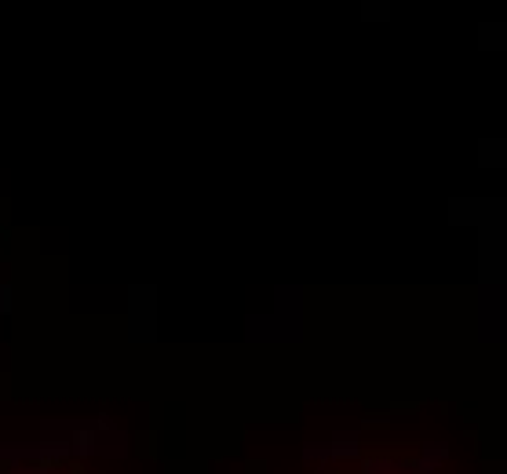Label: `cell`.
<instances>
[{"mask_svg": "<svg viewBox=\"0 0 507 474\" xmlns=\"http://www.w3.org/2000/svg\"><path fill=\"white\" fill-rule=\"evenodd\" d=\"M303 474H456L446 452L424 442H332L310 452Z\"/></svg>", "mask_w": 507, "mask_h": 474, "instance_id": "6da1fadb", "label": "cell"}, {"mask_svg": "<svg viewBox=\"0 0 507 474\" xmlns=\"http://www.w3.org/2000/svg\"><path fill=\"white\" fill-rule=\"evenodd\" d=\"M0 474H106V470L92 460V449H84V435H73L0 449Z\"/></svg>", "mask_w": 507, "mask_h": 474, "instance_id": "7a4b0ae2", "label": "cell"}]
</instances>
